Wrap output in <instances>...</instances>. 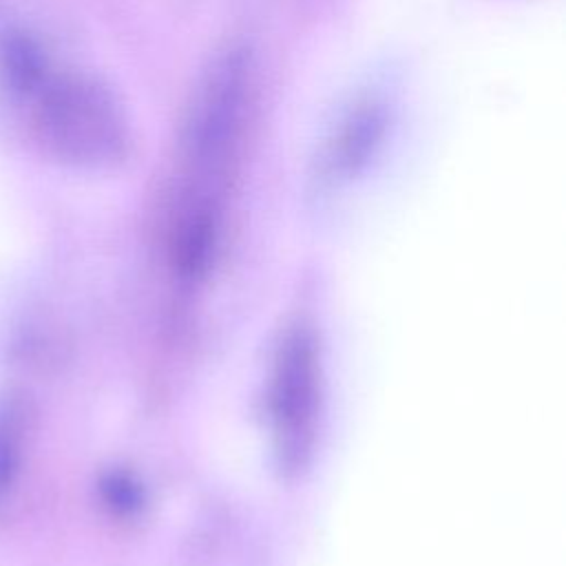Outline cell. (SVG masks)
I'll use <instances>...</instances> for the list:
<instances>
[{
    "mask_svg": "<svg viewBox=\"0 0 566 566\" xmlns=\"http://www.w3.org/2000/svg\"><path fill=\"white\" fill-rule=\"evenodd\" d=\"M31 438V411L18 391L0 398V520L18 500Z\"/></svg>",
    "mask_w": 566,
    "mask_h": 566,
    "instance_id": "obj_4",
    "label": "cell"
},
{
    "mask_svg": "<svg viewBox=\"0 0 566 566\" xmlns=\"http://www.w3.org/2000/svg\"><path fill=\"white\" fill-rule=\"evenodd\" d=\"M51 66L53 62L35 35L13 29L0 38V77L13 97L22 99Z\"/></svg>",
    "mask_w": 566,
    "mask_h": 566,
    "instance_id": "obj_6",
    "label": "cell"
},
{
    "mask_svg": "<svg viewBox=\"0 0 566 566\" xmlns=\"http://www.w3.org/2000/svg\"><path fill=\"white\" fill-rule=\"evenodd\" d=\"M385 133V111L376 102H360L352 108L334 137L325 146V168L329 172H352L376 150Z\"/></svg>",
    "mask_w": 566,
    "mask_h": 566,
    "instance_id": "obj_5",
    "label": "cell"
},
{
    "mask_svg": "<svg viewBox=\"0 0 566 566\" xmlns=\"http://www.w3.org/2000/svg\"><path fill=\"white\" fill-rule=\"evenodd\" d=\"M20 102L35 144L62 164L102 168L128 155L126 115L117 97L93 75L53 64Z\"/></svg>",
    "mask_w": 566,
    "mask_h": 566,
    "instance_id": "obj_2",
    "label": "cell"
},
{
    "mask_svg": "<svg viewBox=\"0 0 566 566\" xmlns=\"http://www.w3.org/2000/svg\"><path fill=\"white\" fill-rule=\"evenodd\" d=\"M316 347L310 329L292 327L279 345L272 376V420L285 467H301L316 422Z\"/></svg>",
    "mask_w": 566,
    "mask_h": 566,
    "instance_id": "obj_3",
    "label": "cell"
},
{
    "mask_svg": "<svg viewBox=\"0 0 566 566\" xmlns=\"http://www.w3.org/2000/svg\"><path fill=\"white\" fill-rule=\"evenodd\" d=\"M250 75L248 51L230 44L214 55L192 93L168 214V254L179 261L201 263L214 254L248 115Z\"/></svg>",
    "mask_w": 566,
    "mask_h": 566,
    "instance_id": "obj_1",
    "label": "cell"
}]
</instances>
